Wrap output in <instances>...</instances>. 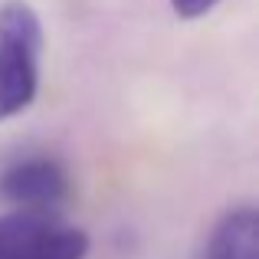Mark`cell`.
<instances>
[{"instance_id": "cell-1", "label": "cell", "mask_w": 259, "mask_h": 259, "mask_svg": "<svg viewBox=\"0 0 259 259\" xmlns=\"http://www.w3.org/2000/svg\"><path fill=\"white\" fill-rule=\"evenodd\" d=\"M43 26L30 4L7 0L0 7V121L30 108L39 89Z\"/></svg>"}, {"instance_id": "cell-2", "label": "cell", "mask_w": 259, "mask_h": 259, "mask_svg": "<svg viewBox=\"0 0 259 259\" xmlns=\"http://www.w3.org/2000/svg\"><path fill=\"white\" fill-rule=\"evenodd\" d=\"M85 230L53 213H0V259H85Z\"/></svg>"}, {"instance_id": "cell-3", "label": "cell", "mask_w": 259, "mask_h": 259, "mask_svg": "<svg viewBox=\"0 0 259 259\" xmlns=\"http://www.w3.org/2000/svg\"><path fill=\"white\" fill-rule=\"evenodd\" d=\"M72 177L53 154H20L0 167V200L26 213H53L69 203Z\"/></svg>"}, {"instance_id": "cell-4", "label": "cell", "mask_w": 259, "mask_h": 259, "mask_svg": "<svg viewBox=\"0 0 259 259\" xmlns=\"http://www.w3.org/2000/svg\"><path fill=\"white\" fill-rule=\"evenodd\" d=\"M200 259H259V213L253 203L230 207L210 227Z\"/></svg>"}, {"instance_id": "cell-5", "label": "cell", "mask_w": 259, "mask_h": 259, "mask_svg": "<svg viewBox=\"0 0 259 259\" xmlns=\"http://www.w3.org/2000/svg\"><path fill=\"white\" fill-rule=\"evenodd\" d=\"M220 4V0H171L174 13L184 20H194V17H203L207 10H213V7Z\"/></svg>"}]
</instances>
